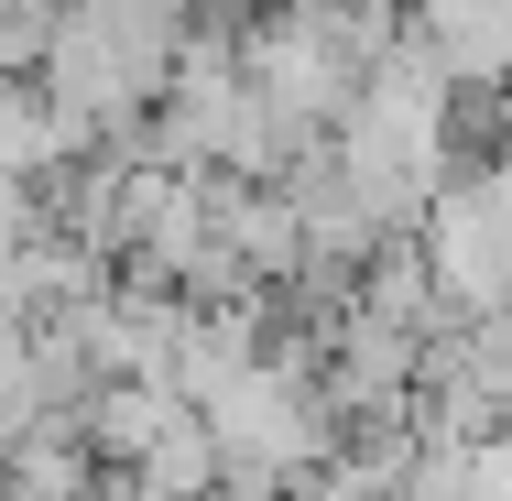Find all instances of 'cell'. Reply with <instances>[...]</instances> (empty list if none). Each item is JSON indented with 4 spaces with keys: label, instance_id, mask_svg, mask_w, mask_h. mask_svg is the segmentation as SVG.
<instances>
[{
    "label": "cell",
    "instance_id": "obj_4",
    "mask_svg": "<svg viewBox=\"0 0 512 501\" xmlns=\"http://www.w3.org/2000/svg\"><path fill=\"white\" fill-rule=\"evenodd\" d=\"M425 262H436V295L447 316H512V142L458 164L436 207H425Z\"/></svg>",
    "mask_w": 512,
    "mask_h": 501
},
{
    "label": "cell",
    "instance_id": "obj_9",
    "mask_svg": "<svg viewBox=\"0 0 512 501\" xmlns=\"http://www.w3.org/2000/svg\"><path fill=\"white\" fill-rule=\"evenodd\" d=\"M55 22H66V0H0V66H44V44H55Z\"/></svg>",
    "mask_w": 512,
    "mask_h": 501
},
{
    "label": "cell",
    "instance_id": "obj_11",
    "mask_svg": "<svg viewBox=\"0 0 512 501\" xmlns=\"http://www.w3.org/2000/svg\"><path fill=\"white\" fill-rule=\"evenodd\" d=\"M393 11H404V22H414V11H425V0H393Z\"/></svg>",
    "mask_w": 512,
    "mask_h": 501
},
{
    "label": "cell",
    "instance_id": "obj_3",
    "mask_svg": "<svg viewBox=\"0 0 512 501\" xmlns=\"http://www.w3.org/2000/svg\"><path fill=\"white\" fill-rule=\"evenodd\" d=\"M240 77H251L262 109L284 120V142L316 153V142H338V120H349V99H360L371 55L338 33V11H327V0H284V11L240 22Z\"/></svg>",
    "mask_w": 512,
    "mask_h": 501
},
{
    "label": "cell",
    "instance_id": "obj_5",
    "mask_svg": "<svg viewBox=\"0 0 512 501\" xmlns=\"http://www.w3.org/2000/svg\"><path fill=\"white\" fill-rule=\"evenodd\" d=\"M77 153H99V131H88L77 109L55 99L44 77L0 66V175H22V186H55Z\"/></svg>",
    "mask_w": 512,
    "mask_h": 501
},
{
    "label": "cell",
    "instance_id": "obj_2",
    "mask_svg": "<svg viewBox=\"0 0 512 501\" xmlns=\"http://www.w3.org/2000/svg\"><path fill=\"white\" fill-rule=\"evenodd\" d=\"M197 11L207 0H66V22H55V44H44L33 77L77 109L99 142H142V120L164 99Z\"/></svg>",
    "mask_w": 512,
    "mask_h": 501
},
{
    "label": "cell",
    "instance_id": "obj_1",
    "mask_svg": "<svg viewBox=\"0 0 512 501\" xmlns=\"http://www.w3.org/2000/svg\"><path fill=\"white\" fill-rule=\"evenodd\" d=\"M327 164L360 186V207H371L393 240L425 229L436 186L458 175V77L414 44V22H404V44L360 77V99H349V120H338Z\"/></svg>",
    "mask_w": 512,
    "mask_h": 501
},
{
    "label": "cell",
    "instance_id": "obj_12",
    "mask_svg": "<svg viewBox=\"0 0 512 501\" xmlns=\"http://www.w3.org/2000/svg\"><path fill=\"white\" fill-rule=\"evenodd\" d=\"M0 501H11V491H0Z\"/></svg>",
    "mask_w": 512,
    "mask_h": 501
},
{
    "label": "cell",
    "instance_id": "obj_7",
    "mask_svg": "<svg viewBox=\"0 0 512 501\" xmlns=\"http://www.w3.org/2000/svg\"><path fill=\"white\" fill-rule=\"evenodd\" d=\"M186 414H197V403L175 393L164 371H120V382H99V393L77 403V425H88V447H99L109 469H142V458H153Z\"/></svg>",
    "mask_w": 512,
    "mask_h": 501
},
{
    "label": "cell",
    "instance_id": "obj_8",
    "mask_svg": "<svg viewBox=\"0 0 512 501\" xmlns=\"http://www.w3.org/2000/svg\"><path fill=\"white\" fill-rule=\"evenodd\" d=\"M44 414V371H33V327H0V447Z\"/></svg>",
    "mask_w": 512,
    "mask_h": 501
},
{
    "label": "cell",
    "instance_id": "obj_10",
    "mask_svg": "<svg viewBox=\"0 0 512 501\" xmlns=\"http://www.w3.org/2000/svg\"><path fill=\"white\" fill-rule=\"evenodd\" d=\"M207 11H229V0H207ZM240 11H284V0H240Z\"/></svg>",
    "mask_w": 512,
    "mask_h": 501
},
{
    "label": "cell",
    "instance_id": "obj_6",
    "mask_svg": "<svg viewBox=\"0 0 512 501\" xmlns=\"http://www.w3.org/2000/svg\"><path fill=\"white\" fill-rule=\"evenodd\" d=\"M0 491H11V501H99L109 491V458L88 447L77 414H33V425L0 447Z\"/></svg>",
    "mask_w": 512,
    "mask_h": 501
}]
</instances>
